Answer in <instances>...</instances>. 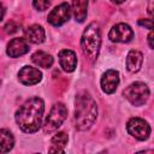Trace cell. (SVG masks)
Masks as SVG:
<instances>
[{"label":"cell","instance_id":"6da1fadb","mask_svg":"<svg viewBox=\"0 0 154 154\" xmlns=\"http://www.w3.org/2000/svg\"><path fill=\"white\" fill-rule=\"evenodd\" d=\"M45 111V102L41 97L28 99L16 112V123L22 131L26 134L36 132L42 125V116Z\"/></svg>","mask_w":154,"mask_h":154},{"label":"cell","instance_id":"7a4b0ae2","mask_svg":"<svg viewBox=\"0 0 154 154\" xmlns=\"http://www.w3.org/2000/svg\"><path fill=\"white\" fill-rule=\"evenodd\" d=\"M97 116V106L90 93L83 90L76 95L75 99V126L79 131L91 128Z\"/></svg>","mask_w":154,"mask_h":154},{"label":"cell","instance_id":"3957f363","mask_svg":"<svg viewBox=\"0 0 154 154\" xmlns=\"http://www.w3.org/2000/svg\"><path fill=\"white\" fill-rule=\"evenodd\" d=\"M101 46V31L100 25L95 22L90 23L83 31L81 38V47L83 54L88 58L90 63H95Z\"/></svg>","mask_w":154,"mask_h":154},{"label":"cell","instance_id":"277c9868","mask_svg":"<svg viewBox=\"0 0 154 154\" xmlns=\"http://www.w3.org/2000/svg\"><path fill=\"white\" fill-rule=\"evenodd\" d=\"M149 88L143 82H134L130 85H128L123 91L124 97L134 106L144 105L149 97Z\"/></svg>","mask_w":154,"mask_h":154},{"label":"cell","instance_id":"5b68a950","mask_svg":"<svg viewBox=\"0 0 154 154\" xmlns=\"http://www.w3.org/2000/svg\"><path fill=\"white\" fill-rule=\"evenodd\" d=\"M66 116H67L66 106L61 102L54 103L49 111V114L45 120V124H43L45 132H52L57 130L59 126H61V124L66 119Z\"/></svg>","mask_w":154,"mask_h":154},{"label":"cell","instance_id":"8992f818","mask_svg":"<svg viewBox=\"0 0 154 154\" xmlns=\"http://www.w3.org/2000/svg\"><path fill=\"white\" fill-rule=\"evenodd\" d=\"M128 132L138 141H146L150 135L149 124L142 118H131L126 124Z\"/></svg>","mask_w":154,"mask_h":154},{"label":"cell","instance_id":"52a82bcc","mask_svg":"<svg viewBox=\"0 0 154 154\" xmlns=\"http://www.w3.org/2000/svg\"><path fill=\"white\" fill-rule=\"evenodd\" d=\"M71 16V6L67 2H63L58 6H55L48 14V23L53 26H60L65 24Z\"/></svg>","mask_w":154,"mask_h":154},{"label":"cell","instance_id":"ba28073f","mask_svg":"<svg viewBox=\"0 0 154 154\" xmlns=\"http://www.w3.org/2000/svg\"><path fill=\"white\" fill-rule=\"evenodd\" d=\"M108 38L112 42H120V43H128L134 38V31L130 28V25L125 23H118L112 26V29L108 32Z\"/></svg>","mask_w":154,"mask_h":154},{"label":"cell","instance_id":"9c48e42d","mask_svg":"<svg viewBox=\"0 0 154 154\" xmlns=\"http://www.w3.org/2000/svg\"><path fill=\"white\" fill-rule=\"evenodd\" d=\"M18 79L24 85H34L42 79V72L32 66H23L18 72Z\"/></svg>","mask_w":154,"mask_h":154},{"label":"cell","instance_id":"30bf717a","mask_svg":"<svg viewBox=\"0 0 154 154\" xmlns=\"http://www.w3.org/2000/svg\"><path fill=\"white\" fill-rule=\"evenodd\" d=\"M101 89L106 94H113L119 84V72L117 70H107L100 81Z\"/></svg>","mask_w":154,"mask_h":154},{"label":"cell","instance_id":"8fae6325","mask_svg":"<svg viewBox=\"0 0 154 154\" xmlns=\"http://www.w3.org/2000/svg\"><path fill=\"white\" fill-rule=\"evenodd\" d=\"M28 52H29V45L24 38H20V37L12 38L7 45V49H6L7 55H10L11 58L22 57Z\"/></svg>","mask_w":154,"mask_h":154},{"label":"cell","instance_id":"7c38bea8","mask_svg":"<svg viewBox=\"0 0 154 154\" xmlns=\"http://www.w3.org/2000/svg\"><path fill=\"white\" fill-rule=\"evenodd\" d=\"M59 64L65 72L75 71L77 66V58L73 51L71 49H63L59 52Z\"/></svg>","mask_w":154,"mask_h":154},{"label":"cell","instance_id":"4fadbf2b","mask_svg":"<svg viewBox=\"0 0 154 154\" xmlns=\"http://www.w3.org/2000/svg\"><path fill=\"white\" fill-rule=\"evenodd\" d=\"M71 12L78 23H83L87 18L88 0H72Z\"/></svg>","mask_w":154,"mask_h":154},{"label":"cell","instance_id":"5bb4252c","mask_svg":"<svg viewBox=\"0 0 154 154\" xmlns=\"http://www.w3.org/2000/svg\"><path fill=\"white\" fill-rule=\"evenodd\" d=\"M26 40L30 41L31 43H42L46 38V32H45V29L38 25V24H32L30 25L28 29H26Z\"/></svg>","mask_w":154,"mask_h":154},{"label":"cell","instance_id":"9a60e30c","mask_svg":"<svg viewBox=\"0 0 154 154\" xmlns=\"http://www.w3.org/2000/svg\"><path fill=\"white\" fill-rule=\"evenodd\" d=\"M142 63H143V55H142L141 52L132 49L128 53V57H126V69H128V71H130V72L140 71V69L142 66Z\"/></svg>","mask_w":154,"mask_h":154},{"label":"cell","instance_id":"2e32d148","mask_svg":"<svg viewBox=\"0 0 154 154\" xmlns=\"http://www.w3.org/2000/svg\"><path fill=\"white\" fill-rule=\"evenodd\" d=\"M67 140H69V137L65 132H63V131L57 132L51 140V147H49L48 152L49 153H63L65 146L67 144Z\"/></svg>","mask_w":154,"mask_h":154},{"label":"cell","instance_id":"e0dca14e","mask_svg":"<svg viewBox=\"0 0 154 154\" xmlns=\"http://www.w3.org/2000/svg\"><path fill=\"white\" fill-rule=\"evenodd\" d=\"M31 61L38 67L48 69V67H51L53 65L54 59H53V57L51 54H48V53H46L43 51H37L31 55Z\"/></svg>","mask_w":154,"mask_h":154},{"label":"cell","instance_id":"ac0fdd59","mask_svg":"<svg viewBox=\"0 0 154 154\" xmlns=\"http://www.w3.org/2000/svg\"><path fill=\"white\" fill-rule=\"evenodd\" d=\"M14 146V137L7 129H0V153L10 152Z\"/></svg>","mask_w":154,"mask_h":154},{"label":"cell","instance_id":"d6986e66","mask_svg":"<svg viewBox=\"0 0 154 154\" xmlns=\"http://www.w3.org/2000/svg\"><path fill=\"white\" fill-rule=\"evenodd\" d=\"M52 0H32V5L37 11H45L49 7Z\"/></svg>","mask_w":154,"mask_h":154},{"label":"cell","instance_id":"ffe728a7","mask_svg":"<svg viewBox=\"0 0 154 154\" xmlns=\"http://www.w3.org/2000/svg\"><path fill=\"white\" fill-rule=\"evenodd\" d=\"M5 31H6L7 34H13V32L18 31V25H17L14 22H10V23L6 24V26H5Z\"/></svg>","mask_w":154,"mask_h":154},{"label":"cell","instance_id":"44dd1931","mask_svg":"<svg viewBox=\"0 0 154 154\" xmlns=\"http://www.w3.org/2000/svg\"><path fill=\"white\" fill-rule=\"evenodd\" d=\"M138 24L142 25V26H146L147 29L152 30L153 29V23H152V19H140L138 20Z\"/></svg>","mask_w":154,"mask_h":154},{"label":"cell","instance_id":"7402d4cb","mask_svg":"<svg viewBox=\"0 0 154 154\" xmlns=\"http://www.w3.org/2000/svg\"><path fill=\"white\" fill-rule=\"evenodd\" d=\"M153 37H154V34H153V31L150 30V32H149V35H148V43H149V47L153 49L154 48V43H153Z\"/></svg>","mask_w":154,"mask_h":154},{"label":"cell","instance_id":"603a6c76","mask_svg":"<svg viewBox=\"0 0 154 154\" xmlns=\"http://www.w3.org/2000/svg\"><path fill=\"white\" fill-rule=\"evenodd\" d=\"M4 16H5V7H4V5L0 2V22L4 19Z\"/></svg>","mask_w":154,"mask_h":154},{"label":"cell","instance_id":"cb8c5ba5","mask_svg":"<svg viewBox=\"0 0 154 154\" xmlns=\"http://www.w3.org/2000/svg\"><path fill=\"white\" fill-rule=\"evenodd\" d=\"M125 0H112V2H114V4H122V2H124Z\"/></svg>","mask_w":154,"mask_h":154}]
</instances>
